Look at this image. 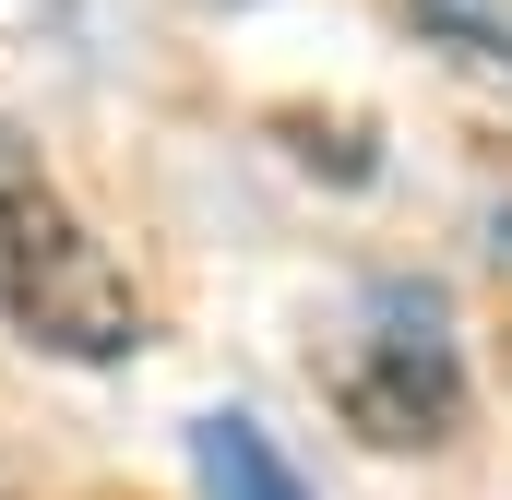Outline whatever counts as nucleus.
I'll return each instance as SVG.
<instances>
[{
	"label": "nucleus",
	"instance_id": "nucleus-2",
	"mask_svg": "<svg viewBox=\"0 0 512 500\" xmlns=\"http://www.w3.org/2000/svg\"><path fill=\"white\" fill-rule=\"evenodd\" d=\"M322 381H334L346 429L382 441V453H429V441H453V417H465V346H453L441 286L382 274V286L358 298V322L334 334Z\"/></svg>",
	"mask_w": 512,
	"mask_h": 500
},
{
	"label": "nucleus",
	"instance_id": "nucleus-3",
	"mask_svg": "<svg viewBox=\"0 0 512 500\" xmlns=\"http://www.w3.org/2000/svg\"><path fill=\"white\" fill-rule=\"evenodd\" d=\"M191 465H203V500H310L298 465L274 453V429L239 417V405H215V417L191 429Z\"/></svg>",
	"mask_w": 512,
	"mask_h": 500
},
{
	"label": "nucleus",
	"instance_id": "nucleus-5",
	"mask_svg": "<svg viewBox=\"0 0 512 500\" xmlns=\"http://www.w3.org/2000/svg\"><path fill=\"white\" fill-rule=\"evenodd\" d=\"M72 0H0V36H60Z\"/></svg>",
	"mask_w": 512,
	"mask_h": 500
},
{
	"label": "nucleus",
	"instance_id": "nucleus-1",
	"mask_svg": "<svg viewBox=\"0 0 512 500\" xmlns=\"http://www.w3.org/2000/svg\"><path fill=\"white\" fill-rule=\"evenodd\" d=\"M0 310L12 334H36L48 358H131L143 346V298L84 227V203L48 179V155L0 120Z\"/></svg>",
	"mask_w": 512,
	"mask_h": 500
},
{
	"label": "nucleus",
	"instance_id": "nucleus-4",
	"mask_svg": "<svg viewBox=\"0 0 512 500\" xmlns=\"http://www.w3.org/2000/svg\"><path fill=\"white\" fill-rule=\"evenodd\" d=\"M405 12H417V36H429V48H453L465 72L512 84V0H405Z\"/></svg>",
	"mask_w": 512,
	"mask_h": 500
},
{
	"label": "nucleus",
	"instance_id": "nucleus-6",
	"mask_svg": "<svg viewBox=\"0 0 512 500\" xmlns=\"http://www.w3.org/2000/svg\"><path fill=\"white\" fill-rule=\"evenodd\" d=\"M489 250H501V298H512V203H501V239H489Z\"/></svg>",
	"mask_w": 512,
	"mask_h": 500
}]
</instances>
